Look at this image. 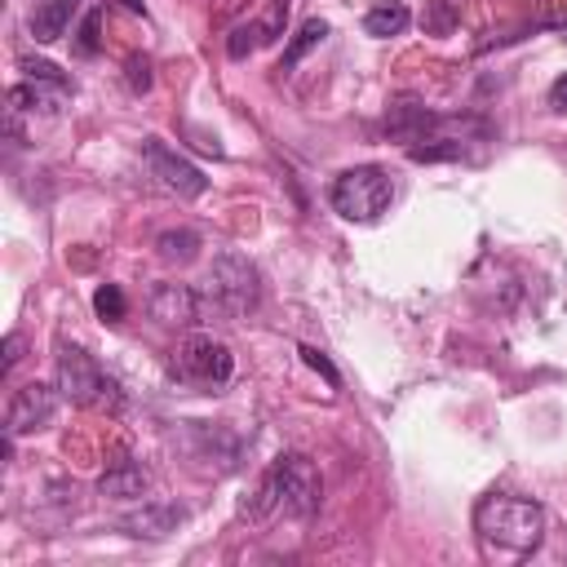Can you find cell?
I'll list each match as a JSON object with an SVG mask.
<instances>
[{"label": "cell", "mask_w": 567, "mask_h": 567, "mask_svg": "<svg viewBox=\"0 0 567 567\" xmlns=\"http://www.w3.org/2000/svg\"><path fill=\"white\" fill-rule=\"evenodd\" d=\"M18 66L27 71V80H40V84H53V89H66V93H75V80H71L66 71H58L53 62H44V58H31V53H22V58H18Z\"/></svg>", "instance_id": "ac0fdd59"}, {"label": "cell", "mask_w": 567, "mask_h": 567, "mask_svg": "<svg viewBox=\"0 0 567 567\" xmlns=\"http://www.w3.org/2000/svg\"><path fill=\"white\" fill-rule=\"evenodd\" d=\"M301 359H306V363H310L315 372H323V381H328L332 390L341 385V377H337V368H332V359H328L323 350H315V346H301Z\"/></svg>", "instance_id": "cb8c5ba5"}, {"label": "cell", "mask_w": 567, "mask_h": 567, "mask_svg": "<svg viewBox=\"0 0 567 567\" xmlns=\"http://www.w3.org/2000/svg\"><path fill=\"white\" fill-rule=\"evenodd\" d=\"M142 155H146L151 173H155L173 195H182V199H199V195L208 190V177H204L186 155H177L164 137H146V142H142Z\"/></svg>", "instance_id": "ba28073f"}, {"label": "cell", "mask_w": 567, "mask_h": 567, "mask_svg": "<svg viewBox=\"0 0 567 567\" xmlns=\"http://www.w3.org/2000/svg\"><path fill=\"white\" fill-rule=\"evenodd\" d=\"M412 22V9L403 0H377L368 13H363V31L372 40H385V35H403Z\"/></svg>", "instance_id": "5bb4252c"}, {"label": "cell", "mask_w": 567, "mask_h": 567, "mask_svg": "<svg viewBox=\"0 0 567 567\" xmlns=\"http://www.w3.org/2000/svg\"><path fill=\"white\" fill-rule=\"evenodd\" d=\"M173 377L182 385H195V390H208L217 394L221 385H230L235 377V354L226 341H217L213 332H190L177 341L173 350Z\"/></svg>", "instance_id": "8992f818"}, {"label": "cell", "mask_w": 567, "mask_h": 567, "mask_svg": "<svg viewBox=\"0 0 567 567\" xmlns=\"http://www.w3.org/2000/svg\"><path fill=\"white\" fill-rule=\"evenodd\" d=\"M146 310H151V319L164 323V328H190V323L204 319L199 288H190V284H155Z\"/></svg>", "instance_id": "9c48e42d"}, {"label": "cell", "mask_w": 567, "mask_h": 567, "mask_svg": "<svg viewBox=\"0 0 567 567\" xmlns=\"http://www.w3.org/2000/svg\"><path fill=\"white\" fill-rule=\"evenodd\" d=\"M120 4H124V9H133V13H146V9H142V0H120Z\"/></svg>", "instance_id": "83f0119b"}, {"label": "cell", "mask_w": 567, "mask_h": 567, "mask_svg": "<svg viewBox=\"0 0 567 567\" xmlns=\"http://www.w3.org/2000/svg\"><path fill=\"white\" fill-rule=\"evenodd\" d=\"M155 248H159V257H164L168 266H186V261H195V252H199V235H195L190 226L164 230V235L155 239Z\"/></svg>", "instance_id": "e0dca14e"}, {"label": "cell", "mask_w": 567, "mask_h": 567, "mask_svg": "<svg viewBox=\"0 0 567 567\" xmlns=\"http://www.w3.org/2000/svg\"><path fill=\"white\" fill-rule=\"evenodd\" d=\"M124 80H128L133 93H146V89H151V58H146V53H133V58L124 62Z\"/></svg>", "instance_id": "603a6c76"}, {"label": "cell", "mask_w": 567, "mask_h": 567, "mask_svg": "<svg viewBox=\"0 0 567 567\" xmlns=\"http://www.w3.org/2000/svg\"><path fill=\"white\" fill-rule=\"evenodd\" d=\"M97 492H102L106 501H146V492H151V470H146L137 456H115V461L102 470Z\"/></svg>", "instance_id": "30bf717a"}, {"label": "cell", "mask_w": 567, "mask_h": 567, "mask_svg": "<svg viewBox=\"0 0 567 567\" xmlns=\"http://www.w3.org/2000/svg\"><path fill=\"white\" fill-rule=\"evenodd\" d=\"M182 518H186V509H182V505H173V501H142V509H137V514H124V518H120V527H124L128 536L159 540V536L177 532V527H182Z\"/></svg>", "instance_id": "8fae6325"}, {"label": "cell", "mask_w": 567, "mask_h": 567, "mask_svg": "<svg viewBox=\"0 0 567 567\" xmlns=\"http://www.w3.org/2000/svg\"><path fill=\"white\" fill-rule=\"evenodd\" d=\"M58 394H62V390H53V385H44V381L18 385V390L9 394V408H4V434L22 439V434L49 430L53 416H58Z\"/></svg>", "instance_id": "52a82bcc"}, {"label": "cell", "mask_w": 567, "mask_h": 567, "mask_svg": "<svg viewBox=\"0 0 567 567\" xmlns=\"http://www.w3.org/2000/svg\"><path fill=\"white\" fill-rule=\"evenodd\" d=\"M474 536L487 554L496 558H532L545 540V509L532 496H509V492H487L474 505Z\"/></svg>", "instance_id": "7a4b0ae2"}, {"label": "cell", "mask_w": 567, "mask_h": 567, "mask_svg": "<svg viewBox=\"0 0 567 567\" xmlns=\"http://www.w3.org/2000/svg\"><path fill=\"white\" fill-rule=\"evenodd\" d=\"M204 319H248L261 306V275L244 252H217L199 284Z\"/></svg>", "instance_id": "3957f363"}, {"label": "cell", "mask_w": 567, "mask_h": 567, "mask_svg": "<svg viewBox=\"0 0 567 567\" xmlns=\"http://www.w3.org/2000/svg\"><path fill=\"white\" fill-rule=\"evenodd\" d=\"M75 9H80V0H35V9H31V18H27L31 40H35V44H53V40L71 27Z\"/></svg>", "instance_id": "7c38bea8"}, {"label": "cell", "mask_w": 567, "mask_h": 567, "mask_svg": "<svg viewBox=\"0 0 567 567\" xmlns=\"http://www.w3.org/2000/svg\"><path fill=\"white\" fill-rule=\"evenodd\" d=\"M93 310H97V319H102V323H120V319L128 315L124 288H120V284H102V288L93 292Z\"/></svg>", "instance_id": "d6986e66"}, {"label": "cell", "mask_w": 567, "mask_h": 567, "mask_svg": "<svg viewBox=\"0 0 567 567\" xmlns=\"http://www.w3.org/2000/svg\"><path fill=\"white\" fill-rule=\"evenodd\" d=\"M390 199H394V182L381 164H354V168L337 173L332 186H328L332 213L346 217V221H359V226L377 221L390 208Z\"/></svg>", "instance_id": "5b68a950"}, {"label": "cell", "mask_w": 567, "mask_h": 567, "mask_svg": "<svg viewBox=\"0 0 567 567\" xmlns=\"http://www.w3.org/2000/svg\"><path fill=\"white\" fill-rule=\"evenodd\" d=\"M58 390L75 408H93V412H120L124 408L120 381L80 346H58Z\"/></svg>", "instance_id": "277c9868"}, {"label": "cell", "mask_w": 567, "mask_h": 567, "mask_svg": "<svg viewBox=\"0 0 567 567\" xmlns=\"http://www.w3.org/2000/svg\"><path fill=\"white\" fill-rule=\"evenodd\" d=\"M288 4H292V0H270L266 18L257 22V27H261V40H266V44H275V40L284 35V22H288Z\"/></svg>", "instance_id": "7402d4cb"}, {"label": "cell", "mask_w": 567, "mask_h": 567, "mask_svg": "<svg viewBox=\"0 0 567 567\" xmlns=\"http://www.w3.org/2000/svg\"><path fill=\"white\" fill-rule=\"evenodd\" d=\"M257 44H266V40H261V27H257V22H244V27H235V31H230V40H226V53L239 62V58H248Z\"/></svg>", "instance_id": "ffe728a7"}, {"label": "cell", "mask_w": 567, "mask_h": 567, "mask_svg": "<svg viewBox=\"0 0 567 567\" xmlns=\"http://www.w3.org/2000/svg\"><path fill=\"white\" fill-rule=\"evenodd\" d=\"M452 22H456V13H452V4H447V0H439V4H434V22H430V27H434V31H447Z\"/></svg>", "instance_id": "4316f807"}, {"label": "cell", "mask_w": 567, "mask_h": 567, "mask_svg": "<svg viewBox=\"0 0 567 567\" xmlns=\"http://www.w3.org/2000/svg\"><path fill=\"white\" fill-rule=\"evenodd\" d=\"M319 501H323V478L315 470L310 456L301 452H284L270 461V470L257 478L252 496L244 501V514L252 523H266V518H292V523H306L319 514Z\"/></svg>", "instance_id": "6da1fadb"}, {"label": "cell", "mask_w": 567, "mask_h": 567, "mask_svg": "<svg viewBox=\"0 0 567 567\" xmlns=\"http://www.w3.org/2000/svg\"><path fill=\"white\" fill-rule=\"evenodd\" d=\"M18 350H22V337H18V332H9V337H4V363H0V377H9V372H13V363L22 359Z\"/></svg>", "instance_id": "d4e9b609"}, {"label": "cell", "mask_w": 567, "mask_h": 567, "mask_svg": "<svg viewBox=\"0 0 567 567\" xmlns=\"http://www.w3.org/2000/svg\"><path fill=\"white\" fill-rule=\"evenodd\" d=\"M97 27H102V9H89V13H84V22H80V35H75V49H80L84 58H93V53L102 49Z\"/></svg>", "instance_id": "44dd1931"}, {"label": "cell", "mask_w": 567, "mask_h": 567, "mask_svg": "<svg viewBox=\"0 0 567 567\" xmlns=\"http://www.w3.org/2000/svg\"><path fill=\"white\" fill-rule=\"evenodd\" d=\"M66 97H71L66 89H53V84H40V80H22V84H13L4 93V111L9 115H22V111H49L53 115Z\"/></svg>", "instance_id": "4fadbf2b"}, {"label": "cell", "mask_w": 567, "mask_h": 567, "mask_svg": "<svg viewBox=\"0 0 567 567\" xmlns=\"http://www.w3.org/2000/svg\"><path fill=\"white\" fill-rule=\"evenodd\" d=\"M549 106H554V111H567V71L549 84Z\"/></svg>", "instance_id": "484cf974"}, {"label": "cell", "mask_w": 567, "mask_h": 567, "mask_svg": "<svg viewBox=\"0 0 567 567\" xmlns=\"http://www.w3.org/2000/svg\"><path fill=\"white\" fill-rule=\"evenodd\" d=\"M465 142H470V137H434V142H416V146H408V159H412V164L465 159V155H470V151H465Z\"/></svg>", "instance_id": "2e32d148"}, {"label": "cell", "mask_w": 567, "mask_h": 567, "mask_svg": "<svg viewBox=\"0 0 567 567\" xmlns=\"http://www.w3.org/2000/svg\"><path fill=\"white\" fill-rule=\"evenodd\" d=\"M323 35H328V22H323V18H306V22L297 27V35L288 40V49H284V58H279V66H275V71H279V75H288V71H292V66H297L315 44H323Z\"/></svg>", "instance_id": "9a60e30c"}]
</instances>
